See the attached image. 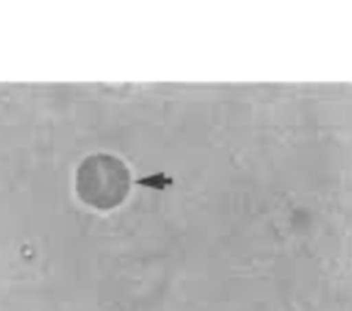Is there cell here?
<instances>
[{
    "mask_svg": "<svg viewBox=\"0 0 352 311\" xmlns=\"http://www.w3.org/2000/svg\"><path fill=\"white\" fill-rule=\"evenodd\" d=\"M129 188V171L126 164L113 155H89L78 167L76 189L79 198L93 208H116L126 200Z\"/></svg>",
    "mask_w": 352,
    "mask_h": 311,
    "instance_id": "cell-1",
    "label": "cell"
}]
</instances>
